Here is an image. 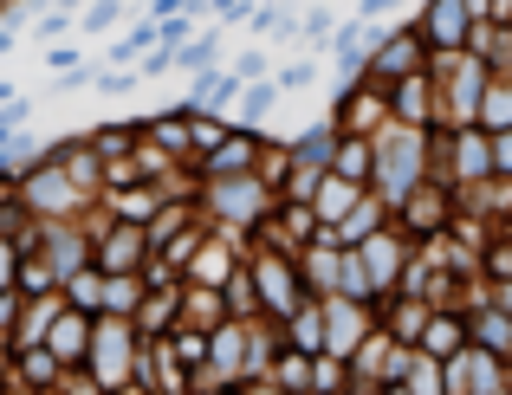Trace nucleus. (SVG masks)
Returning a JSON list of instances; mask_svg holds the SVG:
<instances>
[{"label":"nucleus","instance_id":"obj_1","mask_svg":"<svg viewBox=\"0 0 512 395\" xmlns=\"http://www.w3.org/2000/svg\"><path fill=\"white\" fill-rule=\"evenodd\" d=\"M111 20H117V0H98V7L85 13V26H91V33H104V26H111Z\"/></svg>","mask_w":512,"mask_h":395},{"label":"nucleus","instance_id":"obj_2","mask_svg":"<svg viewBox=\"0 0 512 395\" xmlns=\"http://www.w3.org/2000/svg\"><path fill=\"white\" fill-rule=\"evenodd\" d=\"M389 7H396V0H363V13H389Z\"/></svg>","mask_w":512,"mask_h":395}]
</instances>
